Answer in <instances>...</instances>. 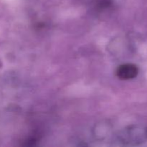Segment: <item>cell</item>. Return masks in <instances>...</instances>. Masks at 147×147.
Masks as SVG:
<instances>
[{
    "instance_id": "1",
    "label": "cell",
    "mask_w": 147,
    "mask_h": 147,
    "mask_svg": "<svg viewBox=\"0 0 147 147\" xmlns=\"http://www.w3.org/2000/svg\"><path fill=\"white\" fill-rule=\"evenodd\" d=\"M120 138L125 144H140L147 140V127L136 125L129 126L121 132Z\"/></svg>"
},
{
    "instance_id": "2",
    "label": "cell",
    "mask_w": 147,
    "mask_h": 147,
    "mask_svg": "<svg viewBox=\"0 0 147 147\" xmlns=\"http://www.w3.org/2000/svg\"><path fill=\"white\" fill-rule=\"evenodd\" d=\"M139 68L137 66L132 63H126L119 66L116 70V76L119 79L128 80L133 79L137 76Z\"/></svg>"
}]
</instances>
